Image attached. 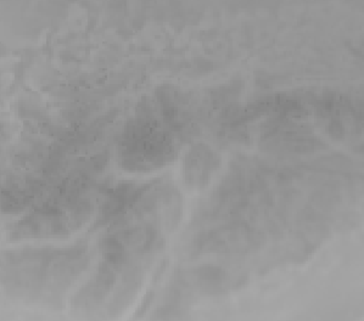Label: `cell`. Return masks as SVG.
I'll return each instance as SVG.
<instances>
[{
	"mask_svg": "<svg viewBox=\"0 0 364 321\" xmlns=\"http://www.w3.org/2000/svg\"><path fill=\"white\" fill-rule=\"evenodd\" d=\"M215 156L210 150H194L186 157V180L191 183V185L203 186L208 182V178L211 175L213 165H215Z\"/></svg>",
	"mask_w": 364,
	"mask_h": 321,
	"instance_id": "cell-1",
	"label": "cell"
}]
</instances>
